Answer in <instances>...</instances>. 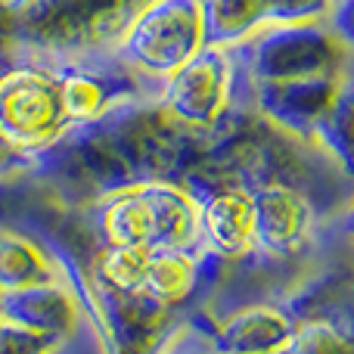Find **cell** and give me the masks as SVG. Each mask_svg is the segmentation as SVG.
Instances as JSON below:
<instances>
[{
    "label": "cell",
    "instance_id": "cell-11",
    "mask_svg": "<svg viewBox=\"0 0 354 354\" xmlns=\"http://www.w3.org/2000/svg\"><path fill=\"white\" fill-rule=\"evenodd\" d=\"M47 283H81L68 255L37 227L0 221V292Z\"/></svg>",
    "mask_w": 354,
    "mask_h": 354
},
{
    "label": "cell",
    "instance_id": "cell-19",
    "mask_svg": "<svg viewBox=\"0 0 354 354\" xmlns=\"http://www.w3.org/2000/svg\"><path fill=\"white\" fill-rule=\"evenodd\" d=\"M283 354H286V351H283Z\"/></svg>",
    "mask_w": 354,
    "mask_h": 354
},
{
    "label": "cell",
    "instance_id": "cell-9",
    "mask_svg": "<svg viewBox=\"0 0 354 354\" xmlns=\"http://www.w3.org/2000/svg\"><path fill=\"white\" fill-rule=\"evenodd\" d=\"M214 354H283L295 320L286 299H245L224 311H199Z\"/></svg>",
    "mask_w": 354,
    "mask_h": 354
},
{
    "label": "cell",
    "instance_id": "cell-4",
    "mask_svg": "<svg viewBox=\"0 0 354 354\" xmlns=\"http://www.w3.org/2000/svg\"><path fill=\"white\" fill-rule=\"evenodd\" d=\"M230 47L236 53L243 87L342 78L354 62V53L339 41L326 19L270 25Z\"/></svg>",
    "mask_w": 354,
    "mask_h": 354
},
{
    "label": "cell",
    "instance_id": "cell-10",
    "mask_svg": "<svg viewBox=\"0 0 354 354\" xmlns=\"http://www.w3.org/2000/svg\"><path fill=\"white\" fill-rule=\"evenodd\" d=\"M0 317L62 342H78L93 330L81 283H47L0 292Z\"/></svg>",
    "mask_w": 354,
    "mask_h": 354
},
{
    "label": "cell",
    "instance_id": "cell-14",
    "mask_svg": "<svg viewBox=\"0 0 354 354\" xmlns=\"http://www.w3.org/2000/svg\"><path fill=\"white\" fill-rule=\"evenodd\" d=\"M81 345L78 342H62V339L44 336L28 326H19L12 320L0 317V354H72Z\"/></svg>",
    "mask_w": 354,
    "mask_h": 354
},
{
    "label": "cell",
    "instance_id": "cell-17",
    "mask_svg": "<svg viewBox=\"0 0 354 354\" xmlns=\"http://www.w3.org/2000/svg\"><path fill=\"white\" fill-rule=\"evenodd\" d=\"M326 25L339 35V41L354 53V0H333V10L326 16Z\"/></svg>",
    "mask_w": 354,
    "mask_h": 354
},
{
    "label": "cell",
    "instance_id": "cell-12",
    "mask_svg": "<svg viewBox=\"0 0 354 354\" xmlns=\"http://www.w3.org/2000/svg\"><path fill=\"white\" fill-rule=\"evenodd\" d=\"M208 19V44H239L270 25L320 22L333 0H202Z\"/></svg>",
    "mask_w": 354,
    "mask_h": 354
},
{
    "label": "cell",
    "instance_id": "cell-18",
    "mask_svg": "<svg viewBox=\"0 0 354 354\" xmlns=\"http://www.w3.org/2000/svg\"><path fill=\"white\" fill-rule=\"evenodd\" d=\"M336 230L342 233V236L354 245V193H351V199L342 205V212H339V218H336Z\"/></svg>",
    "mask_w": 354,
    "mask_h": 354
},
{
    "label": "cell",
    "instance_id": "cell-6",
    "mask_svg": "<svg viewBox=\"0 0 354 354\" xmlns=\"http://www.w3.org/2000/svg\"><path fill=\"white\" fill-rule=\"evenodd\" d=\"M159 103L187 128L218 134L245 106L233 47L224 44L202 47L193 59L162 81Z\"/></svg>",
    "mask_w": 354,
    "mask_h": 354
},
{
    "label": "cell",
    "instance_id": "cell-1",
    "mask_svg": "<svg viewBox=\"0 0 354 354\" xmlns=\"http://www.w3.org/2000/svg\"><path fill=\"white\" fill-rule=\"evenodd\" d=\"M218 134L180 124L159 97L131 100L100 122L68 131L56 147L37 156L35 174L16 187L78 208L128 183H180Z\"/></svg>",
    "mask_w": 354,
    "mask_h": 354
},
{
    "label": "cell",
    "instance_id": "cell-3",
    "mask_svg": "<svg viewBox=\"0 0 354 354\" xmlns=\"http://www.w3.org/2000/svg\"><path fill=\"white\" fill-rule=\"evenodd\" d=\"M75 128L68 62L0 44V134L37 159Z\"/></svg>",
    "mask_w": 354,
    "mask_h": 354
},
{
    "label": "cell",
    "instance_id": "cell-15",
    "mask_svg": "<svg viewBox=\"0 0 354 354\" xmlns=\"http://www.w3.org/2000/svg\"><path fill=\"white\" fill-rule=\"evenodd\" d=\"M159 354H214L212 342H208V336H205V324H202L199 311H196L183 326H177L171 333V339L162 345Z\"/></svg>",
    "mask_w": 354,
    "mask_h": 354
},
{
    "label": "cell",
    "instance_id": "cell-2",
    "mask_svg": "<svg viewBox=\"0 0 354 354\" xmlns=\"http://www.w3.org/2000/svg\"><path fill=\"white\" fill-rule=\"evenodd\" d=\"M153 0H0V44L53 62L115 56Z\"/></svg>",
    "mask_w": 354,
    "mask_h": 354
},
{
    "label": "cell",
    "instance_id": "cell-16",
    "mask_svg": "<svg viewBox=\"0 0 354 354\" xmlns=\"http://www.w3.org/2000/svg\"><path fill=\"white\" fill-rule=\"evenodd\" d=\"M35 165H37L35 156H28L25 149H19L16 143H10L0 134V189L25 183L35 174Z\"/></svg>",
    "mask_w": 354,
    "mask_h": 354
},
{
    "label": "cell",
    "instance_id": "cell-8",
    "mask_svg": "<svg viewBox=\"0 0 354 354\" xmlns=\"http://www.w3.org/2000/svg\"><path fill=\"white\" fill-rule=\"evenodd\" d=\"M295 333L286 354H354V270H311L289 295Z\"/></svg>",
    "mask_w": 354,
    "mask_h": 354
},
{
    "label": "cell",
    "instance_id": "cell-5",
    "mask_svg": "<svg viewBox=\"0 0 354 354\" xmlns=\"http://www.w3.org/2000/svg\"><path fill=\"white\" fill-rule=\"evenodd\" d=\"M183 187L199 205V245L224 264V280L243 270L255 255V196L252 187L196 162L183 174ZM221 280V283H224Z\"/></svg>",
    "mask_w": 354,
    "mask_h": 354
},
{
    "label": "cell",
    "instance_id": "cell-7",
    "mask_svg": "<svg viewBox=\"0 0 354 354\" xmlns=\"http://www.w3.org/2000/svg\"><path fill=\"white\" fill-rule=\"evenodd\" d=\"M202 47H208L202 0H153L118 44V56L137 72L165 81Z\"/></svg>",
    "mask_w": 354,
    "mask_h": 354
},
{
    "label": "cell",
    "instance_id": "cell-13",
    "mask_svg": "<svg viewBox=\"0 0 354 354\" xmlns=\"http://www.w3.org/2000/svg\"><path fill=\"white\" fill-rule=\"evenodd\" d=\"M314 143L354 183V62L348 66V72H345L342 84H339V93L333 100L330 112L320 122Z\"/></svg>",
    "mask_w": 354,
    "mask_h": 354
}]
</instances>
